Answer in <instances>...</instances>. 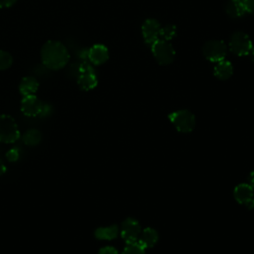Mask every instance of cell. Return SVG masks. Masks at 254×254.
I'll return each instance as SVG.
<instances>
[{"label": "cell", "instance_id": "1", "mask_svg": "<svg viewBox=\"0 0 254 254\" xmlns=\"http://www.w3.org/2000/svg\"><path fill=\"white\" fill-rule=\"evenodd\" d=\"M41 58L43 64L50 69L63 68L69 60L66 48L58 41H48L42 48Z\"/></svg>", "mask_w": 254, "mask_h": 254}, {"label": "cell", "instance_id": "2", "mask_svg": "<svg viewBox=\"0 0 254 254\" xmlns=\"http://www.w3.org/2000/svg\"><path fill=\"white\" fill-rule=\"evenodd\" d=\"M19 138L20 131L14 118L7 114L0 115V142L11 144Z\"/></svg>", "mask_w": 254, "mask_h": 254}, {"label": "cell", "instance_id": "3", "mask_svg": "<svg viewBox=\"0 0 254 254\" xmlns=\"http://www.w3.org/2000/svg\"><path fill=\"white\" fill-rule=\"evenodd\" d=\"M169 119L174 124L176 129L183 133L191 132L195 126L194 115L187 109L175 111L169 115Z\"/></svg>", "mask_w": 254, "mask_h": 254}, {"label": "cell", "instance_id": "4", "mask_svg": "<svg viewBox=\"0 0 254 254\" xmlns=\"http://www.w3.org/2000/svg\"><path fill=\"white\" fill-rule=\"evenodd\" d=\"M152 53L156 61L163 65L173 63L176 55L172 44L169 41L162 39H159L152 44Z\"/></svg>", "mask_w": 254, "mask_h": 254}, {"label": "cell", "instance_id": "5", "mask_svg": "<svg viewBox=\"0 0 254 254\" xmlns=\"http://www.w3.org/2000/svg\"><path fill=\"white\" fill-rule=\"evenodd\" d=\"M229 48L238 57L249 56L253 49V44L247 34L241 31L234 32L229 40Z\"/></svg>", "mask_w": 254, "mask_h": 254}, {"label": "cell", "instance_id": "6", "mask_svg": "<svg viewBox=\"0 0 254 254\" xmlns=\"http://www.w3.org/2000/svg\"><path fill=\"white\" fill-rule=\"evenodd\" d=\"M77 83L83 90L93 89L97 85L96 73L89 63L83 62L79 64Z\"/></svg>", "mask_w": 254, "mask_h": 254}, {"label": "cell", "instance_id": "7", "mask_svg": "<svg viewBox=\"0 0 254 254\" xmlns=\"http://www.w3.org/2000/svg\"><path fill=\"white\" fill-rule=\"evenodd\" d=\"M202 53L208 61L217 63L224 60L227 53L226 45L220 40H210L203 45Z\"/></svg>", "mask_w": 254, "mask_h": 254}, {"label": "cell", "instance_id": "8", "mask_svg": "<svg viewBox=\"0 0 254 254\" xmlns=\"http://www.w3.org/2000/svg\"><path fill=\"white\" fill-rule=\"evenodd\" d=\"M141 232L140 224L134 218H126L121 224V237L126 241V243L137 242Z\"/></svg>", "mask_w": 254, "mask_h": 254}, {"label": "cell", "instance_id": "9", "mask_svg": "<svg viewBox=\"0 0 254 254\" xmlns=\"http://www.w3.org/2000/svg\"><path fill=\"white\" fill-rule=\"evenodd\" d=\"M43 103L44 102H42L35 94L23 96V99L21 100V111L28 117L40 116Z\"/></svg>", "mask_w": 254, "mask_h": 254}, {"label": "cell", "instance_id": "10", "mask_svg": "<svg viewBox=\"0 0 254 254\" xmlns=\"http://www.w3.org/2000/svg\"><path fill=\"white\" fill-rule=\"evenodd\" d=\"M234 198L237 202L245 204L248 207H253L254 203V190L249 184L238 185L233 191Z\"/></svg>", "mask_w": 254, "mask_h": 254}, {"label": "cell", "instance_id": "11", "mask_svg": "<svg viewBox=\"0 0 254 254\" xmlns=\"http://www.w3.org/2000/svg\"><path fill=\"white\" fill-rule=\"evenodd\" d=\"M160 23L155 19H147L142 25V35L147 44H153L160 38Z\"/></svg>", "mask_w": 254, "mask_h": 254}, {"label": "cell", "instance_id": "12", "mask_svg": "<svg viewBox=\"0 0 254 254\" xmlns=\"http://www.w3.org/2000/svg\"><path fill=\"white\" fill-rule=\"evenodd\" d=\"M109 57L107 48L104 45L97 44L92 46L87 52V58L89 62L93 64H104Z\"/></svg>", "mask_w": 254, "mask_h": 254}, {"label": "cell", "instance_id": "13", "mask_svg": "<svg viewBox=\"0 0 254 254\" xmlns=\"http://www.w3.org/2000/svg\"><path fill=\"white\" fill-rule=\"evenodd\" d=\"M158 240H159L158 232L151 227H147L143 229L142 232H140L137 242L145 249V248L153 247L158 242Z\"/></svg>", "mask_w": 254, "mask_h": 254}, {"label": "cell", "instance_id": "14", "mask_svg": "<svg viewBox=\"0 0 254 254\" xmlns=\"http://www.w3.org/2000/svg\"><path fill=\"white\" fill-rule=\"evenodd\" d=\"M232 72H233V66L229 61L222 60L220 62H217L213 68L214 75L221 80L228 79L232 75Z\"/></svg>", "mask_w": 254, "mask_h": 254}, {"label": "cell", "instance_id": "15", "mask_svg": "<svg viewBox=\"0 0 254 254\" xmlns=\"http://www.w3.org/2000/svg\"><path fill=\"white\" fill-rule=\"evenodd\" d=\"M39 88V82L36 78L32 76H26L24 77L19 85V90L20 93L23 96H28V95H34Z\"/></svg>", "mask_w": 254, "mask_h": 254}, {"label": "cell", "instance_id": "16", "mask_svg": "<svg viewBox=\"0 0 254 254\" xmlns=\"http://www.w3.org/2000/svg\"><path fill=\"white\" fill-rule=\"evenodd\" d=\"M226 13L232 18L242 17L246 12L244 0H229L226 4Z\"/></svg>", "mask_w": 254, "mask_h": 254}, {"label": "cell", "instance_id": "17", "mask_svg": "<svg viewBox=\"0 0 254 254\" xmlns=\"http://www.w3.org/2000/svg\"><path fill=\"white\" fill-rule=\"evenodd\" d=\"M119 232L118 226L116 224L107 226V227H99L94 231V236L100 240H112L117 237Z\"/></svg>", "mask_w": 254, "mask_h": 254}, {"label": "cell", "instance_id": "18", "mask_svg": "<svg viewBox=\"0 0 254 254\" xmlns=\"http://www.w3.org/2000/svg\"><path fill=\"white\" fill-rule=\"evenodd\" d=\"M42 135L37 129H29L23 136V142L27 146H36L41 142Z\"/></svg>", "mask_w": 254, "mask_h": 254}, {"label": "cell", "instance_id": "19", "mask_svg": "<svg viewBox=\"0 0 254 254\" xmlns=\"http://www.w3.org/2000/svg\"><path fill=\"white\" fill-rule=\"evenodd\" d=\"M176 33H177L176 26L172 24H168L161 27L160 38L165 41H171L176 36Z\"/></svg>", "mask_w": 254, "mask_h": 254}, {"label": "cell", "instance_id": "20", "mask_svg": "<svg viewBox=\"0 0 254 254\" xmlns=\"http://www.w3.org/2000/svg\"><path fill=\"white\" fill-rule=\"evenodd\" d=\"M126 244L127 245L125 246L122 254H145L144 248L138 242L126 243Z\"/></svg>", "mask_w": 254, "mask_h": 254}, {"label": "cell", "instance_id": "21", "mask_svg": "<svg viewBox=\"0 0 254 254\" xmlns=\"http://www.w3.org/2000/svg\"><path fill=\"white\" fill-rule=\"evenodd\" d=\"M13 59L12 56L5 52V51H0V70H5L9 68L12 64Z\"/></svg>", "mask_w": 254, "mask_h": 254}, {"label": "cell", "instance_id": "22", "mask_svg": "<svg viewBox=\"0 0 254 254\" xmlns=\"http://www.w3.org/2000/svg\"><path fill=\"white\" fill-rule=\"evenodd\" d=\"M20 157V150L18 148H12L6 153V158L9 162H16Z\"/></svg>", "mask_w": 254, "mask_h": 254}, {"label": "cell", "instance_id": "23", "mask_svg": "<svg viewBox=\"0 0 254 254\" xmlns=\"http://www.w3.org/2000/svg\"><path fill=\"white\" fill-rule=\"evenodd\" d=\"M98 254H118V252L112 246H105L99 250Z\"/></svg>", "mask_w": 254, "mask_h": 254}, {"label": "cell", "instance_id": "24", "mask_svg": "<svg viewBox=\"0 0 254 254\" xmlns=\"http://www.w3.org/2000/svg\"><path fill=\"white\" fill-rule=\"evenodd\" d=\"M52 112V106L48 103H43V107H42V111L40 113V116L41 117H45V116H48L50 115Z\"/></svg>", "mask_w": 254, "mask_h": 254}, {"label": "cell", "instance_id": "25", "mask_svg": "<svg viewBox=\"0 0 254 254\" xmlns=\"http://www.w3.org/2000/svg\"><path fill=\"white\" fill-rule=\"evenodd\" d=\"M246 12L254 15V0H244Z\"/></svg>", "mask_w": 254, "mask_h": 254}, {"label": "cell", "instance_id": "26", "mask_svg": "<svg viewBox=\"0 0 254 254\" xmlns=\"http://www.w3.org/2000/svg\"><path fill=\"white\" fill-rule=\"evenodd\" d=\"M16 2L17 0H0V8H9Z\"/></svg>", "mask_w": 254, "mask_h": 254}, {"label": "cell", "instance_id": "27", "mask_svg": "<svg viewBox=\"0 0 254 254\" xmlns=\"http://www.w3.org/2000/svg\"><path fill=\"white\" fill-rule=\"evenodd\" d=\"M5 172H6V167H5V165L3 164V162L0 161V176L3 175Z\"/></svg>", "mask_w": 254, "mask_h": 254}, {"label": "cell", "instance_id": "28", "mask_svg": "<svg viewBox=\"0 0 254 254\" xmlns=\"http://www.w3.org/2000/svg\"><path fill=\"white\" fill-rule=\"evenodd\" d=\"M249 181H250V186L254 189V172H252L251 174H250V176H249Z\"/></svg>", "mask_w": 254, "mask_h": 254}, {"label": "cell", "instance_id": "29", "mask_svg": "<svg viewBox=\"0 0 254 254\" xmlns=\"http://www.w3.org/2000/svg\"><path fill=\"white\" fill-rule=\"evenodd\" d=\"M249 56H250V58H251V60L254 62V47H253V49H252V51H251V53L249 54Z\"/></svg>", "mask_w": 254, "mask_h": 254}, {"label": "cell", "instance_id": "30", "mask_svg": "<svg viewBox=\"0 0 254 254\" xmlns=\"http://www.w3.org/2000/svg\"><path fill=\"white\" fill-rule=\"evenodd\" d=\"M253 207H254V203H253Z\"/></svg>", "mask_w": 254, "mask_h": 254}]
</instances>
